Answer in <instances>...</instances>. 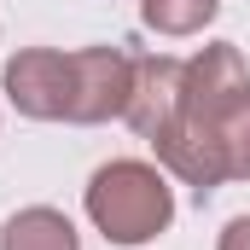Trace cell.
<instances>
[{
    "mask_svg": "<svg viewBox=\"0 0 250 250\" xmlns=\"http://www.w3.org/2000/svg\"><path fill=\"white\" fill-rule=\"evenodd\" d=\"M87 215L111 245H146L169 227L175 198L151 163H105L87 181Z\"/></svg>",
    "mask_w": 250,
    "mask_h": 250,
    "instance_id": "1",
    "label": "cell"
},
{
    "mask_svg": "<svg viewBox=\"0 0 250 250\" xmlns=\"http://www.w3.org/2000/svg\"><path fill=\"white\" fill-rule=\"evenodd\" d=\"M134 93V59L117 47H82L70 53V123H105L128 111Z\"/></svg>",
    "mask_w": 250,
    "mask_h": 250,
    "instance_id": "2",
    "label": "cell"
},
{
    "mask_svg": "<svg viewBox=\"0 0 250 250\" xmlns=\"http://www.w3.org/2000/svg\"><path fill=\"white\" fill-rule=\"evenodd\" d=\"M6 93L23 117H70V53L59 47H23L6 64Z\"/></svg>",
    "mask_w": 250,
    "mask_h": 250,
    "instance_id": "3",
    "label": "cell"
},
{
    "mask_svg": "<svg viewBox=\"0 0 250 250\" xmlns=\"http://www.w3.org/2000/svg\"><path fill=\"white\" fill-rule=\"evenodd\" d=\"M181 82H187V64L181 59H134V93H128V123L140 140H157L163 123L175 117L181 105Z\"/></svg>",
    "mask_w": 250,
    "mask_h": 250,
    "instance_id": "4",
    "label": "cell"
},
{
    "mask_svg": "<svg viewBox=\"0 0 250 250\" xmlns=\"http://www.w3.org/2000/svg\"><path fill=\"white\" fill-rule=\"evenodd\" d=\"M0 250H82V239L59 209H23V215L6 221Z\"/></svg>",
    "mask_w": 250,
    "mask_h": 250,
    "instance_id": "5",
    "label": "cell"
},
{
    "mask_svg": "<svg viewBox=\"0 0 250 250\" xmlns=\"http://www.w3.org/2000/svg\"><path fill=\"white\" fill-rule=\"evenodd\" d=\"M140 12L157 35H198L221 12V0H140Z\"/></svg>",
    "mask_w": 250,
    "mask_h": 250,
    "instance_id": "6",
    "label": "cell"
},
{
    "mask_svg": "<svg viewBox=\"0 0 250 250\" xmlns=\"http://www.w3.org/2000/svg\"><path fill=\"white\" fill-rule=\"evenodd\" d=\"M215 140L227 157V181H250V93L215 117Z\"/></svg>",
    "mask_w": 250,
    "mask_h": 250,
    "instance_id": "7",
    "label": "cell"
},
{
    "mask_svg": "<svg viewBox=\"0 0 250 250\" xmlns=\"http://www.w3.org/2000/svg\"><path fill=\"white\" fill-rule=\"evenodd\" d=\"M221 250H250V215L227 221V233H221Z\"/></svg>",
    "mask_w": 250,
    "mask_h": 250,
    "instance_id": "8",
    "label": "cell"
}]
</instances>
